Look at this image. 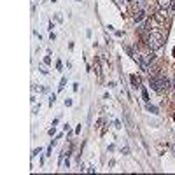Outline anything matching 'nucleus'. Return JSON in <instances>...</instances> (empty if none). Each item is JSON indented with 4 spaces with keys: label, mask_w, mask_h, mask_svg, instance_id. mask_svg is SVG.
I'll return each mask as SVG.
<instances>
[{
    "label": "nucleus",
    "mask_w": 175,
    "mask_h": 175,
    "mask_svg": "<svg viewBox=\"0 0 175 175\" xmlns=\"http://www.w3.org/2000/svg\"><path fill=\"white\" fill-rule=\"evenodd\" d=\"M131 83H133L135 88H138V86H140V79H138V77H135V75H131Z\"/></svg>",
    "instance_id": "3"
},
{
    "label": "nucleus",
    "mask_w": 175,
    "mask_h": 175,
    "mask_svg": "<svg viewBox=\"0 0 175 175\" xmlns=\"http://www.w3.org/2000/svg\"><path fill=\"white\" fill-rule=\"evenodd\" d=\"M149 86H151L154 91H158L159 95H161V93H165L166 89L170 88V81H168L166 77H152Z\"/></svg>",
    "instance_id": "1"
},
{
    "label": "nucleus",
    "mask_w": 175,
    "mask_h": 175,
    "mask_svg": "<svg viewBox=\"0 0 175 175\" xmlns=\"http://www.w3.org/2000/svg\"><path fill=\"white\" fill-rule=\"evenodd\" d=\"M147 110H149V112H154V114H156V110H158V109H156V107H152V105H147Z\"/></svg>",
    "instance_id": "5"
},
{
    "label": "nucleus",
    "mask_w": 175,
    "mask_h": 175,
    "mask_svg": "<svg viewBox=\"0 0 175 175\" xmlns=\"http://www.w3.org/2000/svg\"><path fill=\"white\" fill-rule=\"evenodd\" d=\"M77 2H81V0H77Z\"/></svg>",
    "instance_id": "11"
},
{
    "label": "nucleus",
    "mask_w": 175,
    "mask_h": 175,
    "mask_svg": "<svg viewBox=\"0 0 175 175\" xmlns=\"http://www.w3.org/2000/svg\"><path fill=\"white\" fill-rule=\"evenodd\" d=\"M142 18H144V12H142V11H138V12L135 14V21H140Z\"/></svg>",
    "instance_id": "4"
},
{
    "label": "nucleus",
    "mask_w": 175,
    "mask_h": 175,
    "mask_svg": "<svg viewBox=\"0 0 175 175\" xmlns=\"http://www.w3.org/2000/svg\"><path fill=\"white\" fill-rule=\"evenodd\" d=\"M172 11H175V4H173V7H172Z\"/></svg>",
    "instance_id": "10"
},
{
    "label": "nucleus",
    "mask_w": 175,
    "mask_h": 175,
    "mask_svg": "<svg viewBox=\"0 0 175 175\" xmlns=\"http://www.w3.org/2000/svg\"><path fill=\"white\" fill-rule=\"evenodd\" d=\"M170 2H172V0H158V4H159V7H161V9L170 7Z\"/></svg>",
    "instance_id": "2"
},
{
    "label": "nucleus",
    "mask_w": 175,
    "mask_h": 175,
    "mask_svg": "<svg viewBox=\"0 0 175 175\" xmlns=\"http://www.w3.org/2000/svg\"><path fill=\"white\" fill-rule=\"evenodd\" d=\"M44 63H46V65H49V63H51V58H49V56H46V58H44Z\"/></svg>",
    "instance_id": "8"
},
{
    "label": "nucleus",
    "mask_w": 175,
    "mask_h": 175,
    "mask_svg": "<svg viewBox=\"0 0 175 175\" xmlns=\"http://www.w3.org/2000/svg\"><path fill=\"white\" fill-rule=\"evenodd\" d=\"M54 100H56V96H54V95H53L51 98H49V103H51V105H53V103H54Z\"/></svg>",
    "instance_id": "9"
},
{
    "label": "nucleus",
    "mask_w": 175,
    "mask_h": 175,
    "mask_svg": "<svg viewBox=\"0 0 175 175\" xmlns=\"http://www.w3.org/2000/svg\"><path fill=\"white\" fill-rule=\"evenodd\" d=\"M142 96H144V100H145V102L149 100V95H147V91H145V89H142Z\"/></svg>",
    "instance_id": "6"
},
{
    "label": "nucleus",
    "mask_w": 175,
    "mask_h": 175,
    "mask_svg": "<svg viewBox=\"0 0 175 175\" xmlns=\"http://www.w3.org/2000/svg\"><path fill=\"white\" fill-rule=\"evenodd\" d=\"M65 84H67V79L63 77V79H62V84H60V89H63V88H65Z\"/></svg>",
    "instance_id": "7"
}]
</instances>
